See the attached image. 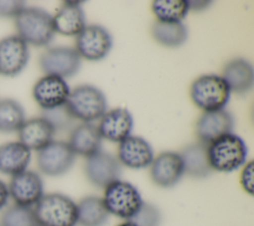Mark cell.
I'll return each mask as SVG.
<instances>
[{
    "instance_id": "7c38bea8",
    "label": "cell",
    "mask_w": 254,
    "mask_h": 226,
    "mask_svg": "<svg viewBox=\"0 0 254 226\" xmlns=\"http://www.w3.org/2000/svg\"><path fill=\"white\" fill-rule=\"evenodd\" d=\"M29 61L28 45L17 35L0 40V75L15 77Z\"/></svg>"
},
{
    "instance_id": "ffe728a7",
    "label": "cell",
    "mask_w": 254,
    "mask_h": 226,
    "mask_svg": "<svg viewBox=\"0 0 254 226\" xmlns=\"http://www.w3.org/2000/svg\"><path fill=\"white\" fill-rule=\"evenodd\" d=\"M230 92L237 95L247 94L253 87L254 73L252 65L245 59L237 58L229 61L221 76Z\"/></svg>"
},
{
    "instance_id": "cb8c5ba5",
    "label": "cell",
    "mask_w": 254,
    "mask_h": 226,
    "mask_svg": "<svg viewBox=\"0 0 254 226\" xmlns=\"http://www.w3.org/2000/svg\"><path fill=\"white\" fill-rule=\"evenodd\" d=\"M77 223L80 226H103L109 213L98 196H86L76 204Z\"/></svg>"
},
{
    "instance_id": "f546056e",
    "label": "cell",
    "mask_w": 254,
    "mask_h": 226,
    "mask_svg": "<svg viewBox=\"0 0 254 226\" xmlns=\"http://www.w3.org/2000/svg\"><path fill=\"white\" fill-rule=\"evenodd\" d=\"M42 116L53 125L56 131L68 127L74 119L67 111L65 105L51 110H45Z\"/></svg>"
},
{
    "instance_id": "d4e9b609",
    "label": "cell",
    "mask_w": 254,
    "mask_h": 226,
    "mask_svg": "<svg viewBox=\"0 0 254 226\" xmlns=\"http://www.w3.org/2000/svg\"><path fill=\"white\" fill-rule=\"evenodd\" d=\"M151 32L153 38L159 44L169 48L182 46L188 38L187 27L182 22L155 21Z\"/></svg>"
},
{
    "instance_id": "ba28073f",
    "label": "cell",
    "mask_w": 254,
    "mask_h": 226,
    "mask_svg": "<svg viewBox=\"0 0 254 226\" xmlns=\"http://www.w3.org/2000/svg\"><path fill=\"white\" fill-rule=\"evenodd\" d=\"M112 48L109 32L99 25H87L76 36L75 51L80 58L99 61L105 58Z\"/></svg>"
},
{
    "instance_id": "5bb4252c",
    "label": "cell",
    "mask_w": 254,
    "mask_h": 226,
    "mask_svg": "<svg viewBox=\"0 0 254 226\" xmlns=\"http://www.w3.org/2000/svg\"><path fill=\"white\" fill-rule=\"evenodd\" d=\"M69 88L64 79L46 75L33 88L36 103L45 111L64 106L69 95Z\"/></svg>"
},
{
    "instance_id": "4dcf8cb0",
    "label": "cell",
    "mask_w": 254,
    "mask_h": 226,
    "mask_svg": "<svg viewBox=\"0 0 254 226\" xmlns=\"http://www.w3.org/2000/svg\"><path fill=\"white\" fill-rule=\"evenodd\" d=\"M25 7V3L19 0L0 1V17L15 18Z\"/></svg>"
},
{
    "instance_id": "d6986e66",
    "label": "cell",
    "mask_w": 254,
    "mask_h": 226,
    "mask_svg": "<svg viewBox=\"0 0 254 226\" xmlns=\"http://www.w3.org/2000/svg\"><path fill=\"white\" fill-rule=\"evenodd\" d=\"M55 32L64 36H77L85 25V17L79 2L65 1L53 17Z\"/></svg>"
},
{
    "instance_id": "9a60e30c",
    "label": "cell",
    "mask_w": 254,
    "mask_h": 226,
    "mask_svg": "<svg viewBox=\"0 0 254 226\" xmlns=\"http://www.w3.org/2000/svg\"><path fill=\"white\" fill-rule=\"evenodd\" d=\"M232 115L225 110L204 112L196 121L195 133L200 142L209 144L216 138L232 132Z\"/></svg>"
},
{
    "instance_id": "83f0119b",
    "label": "cell",
    "mask_w": 254,
    "mask_h": 226,
    "mask_svg": "<svg viewBox=\"0 0 254 226\" xmlns=\"http://www.w3.org/2000/svg\"><path fill=\"white\" fill-rule=\"evenodd\" d=\"M1 226H39L34 208L14 204L8 207L1 215Z\"/></svg>"
},
{
    "instance_id": "9c48e42d",
    "label": "cell",
    "mask_w": 254,
    "mask_h": 226,
    "mask_svg": "<svg viewBox=\"0 0 254 226\" xmlns=\"http://www.w3.org/2000/svg\"><path fill=\"white\" fill-rule=\"evenodd\" d=\"M39 64L46 75L64 79L77 73L80 68L81 58L73 48L53 47L40 56Z\"/></svg>"
},
{
    "instance_id": "f1b7e54d",
    "label": "cell",
    "mask_w": 254,
    "mask_h": 226,
    "mask_svg": "<svg viewBox=\"0 0 254 226\" xmlns=\"http://www.w3.org/2000/svg\"><path fill=\"white\" fill-rule=\"evenodd\" d=\"M161 219V212L155 205L143 202L138 211L129 220L136 226H160Z\"/></svg>"
},
{
    "instance_id": "e0dca14e",
    "label": "cell",
    "mask_w": 254,
    "mask_h": 226,
    "mask_svg": "<svg viewBox=\"0 0 254 226\" xmlns=\"http://www.w3.org/2000/svg\"><path fill=\"white\" fill-rule=\"evenodd\" d=\"M97 128L102 138L120 142L130 135L133 128L132 114L124 108L113 109L100 117Z\"/></svg>"
},
{
    "instance_id": "6da1fadb",
    "label": "cell",
    "mask_w": 254,
    "mask_h": 226,
    "mask_svg": "<svg viewBox=\"0 0 254 226\" xmlns=\"http://www.w3.org/2000/svg\"><path fill=\"white\" fill-rule=\"evenodd\" d=\"M15 28L27 45L47 46L55 36L53 16L36 7H25L15 18Z\"/></svg>"
},
{
    "instance_id": "4fadbf2b",
    "label": "cell",
    "mask_w": 254,
    "mask_h": 226,
    "mask_svg": "<svg viewBox=\"0 0 254 226\" xmlns=\"http://www.w3.org/2000/svg\"><path fill=\"white\" fill-rule=\"evenodd\" d=\"M184 174L183 160L179 152L164 151L154 157L150 165L152 181L163 188L175 186Z\"/></svg>"
},
{
    "instance_id": "484cf974",
    "label": "cell",
    "mask_w": 254,
    "mask_h": 226,
    "mask_svg": "<svg viewBox=\"0 0 254 226\" xmlns=\"http://www.w3.org/2000/svg\"><path fill=\"white\" fill-rule=\"evenodd\" d=\"M151 8L157 21L161 22H182L190 10L185 0H156Z\"/></svg>"
},
{
    "instance_id": "3957f363",
    "label": "cell",
    "mask_w": 254,
    "mask_h": 226,
    "mask_svg": "<svg viewBox=\"0 0 254 226\" xmlns=\"http://www.w3.org/2000/svg\"><path fill=\"white\" fill-rule=\"evenodd\" d=\"M39 226H74L77 223L76 203L62 193L44 194L35 204Z\"/></svg>"
},
{
    "instance_id": "1f68e13d",
    "label": "cell",
    "mask_w": 254,
    "mask_h": 226,
    "mask_svg": "<svg viewBox=\"0 0 254 226\" xmlns=\"http://www.w3.org/2000/svg\"><path fill=\"white\" fill-rule=\"evenodd\" d=\"M253 174H254V162L249 161L246 164H244L243 169L241 171L240 184L243 190L250 195H253V191H254Z\"/></svg>"
},
{
    "instance_id": "836d02e7",
    "label": "cell",
    "mask_w": 254,
    "mask_h": 226,
    "mask_svg": "<svg viewBox=\"0 0 254 226\" xmlns=\"http://www.w3.org/2000/svg\"><path fill=\"white\" fill-rule=\"evenodd\" d=\"M188 3H189V8L192 10L203 9L207 7V4H209V2L207 1H188Z\"/></svg>"
},
{
    "instance_id": "7402d4cb",
    "label": "cell",
    "mask_w": 254,
    "mask_h": 226,
    "mask_svg": "<svg viewBox=\"0 0 254 226\" xmlns=\"http://www.w3.org/2000/svg\"><path fill=\"white\" fill-rule=\"evenodd\" d=\"M30 160L31 150L20 141L0 145V172L13 176L26 170Z\"/></svg>"
},
{
    "instance_id": "44dd1931",
    "label": "cell",
    "mask_w": 254,
    "mask_h": 226,
    "mask_svg": "<svg viewBox=\"0 0 254 226\" xmlns=\"http://www.w3.org/2000/svg\"><path fill=\"white\" fill-rule=\"evenodd\" d=\"M101 140L97 126L91 122H83L72 129L67 143L74 154L87 158L100 151Z\"/></svg>"
},
{
    "instance_id": "277c9868",
    "label": "cell",
    "mask_w": 254,
    "mask_h": 226,
    "mask_svg": "<svg viewBox=\"0 0 254 226\" xmlns=\"http://www.w3.org/2000/svg\"><path fill=\"white\" fill-rule=\"evenodd\" d=\"M65 107L73 118L91 122L100 118L107 109L104 94L94 86L81 85L69 92Z\"/></svg>"
},
{
    "instance_id": "e575fe53",
    "label": "cell",
    "mask_w": 254,
    "mask_h": 226,
    "mask_svg": "<svg viewBox=\"0 0 254 226\" xmlns=\"http://www.w3.org/2000/svg\"><path fill=\"white\" fill-rule=\"evenodd\" d=\"M116 226H136V225L133 222H131L130 220H126V221H124V222H122V223H120Z\"/></svg>"
},
{
    "instance_id": "ac0fdd59",
    "label": "cell",
    "mask_w": 254,
    "mask_h": 226,
    "mask_svg": "<svg viewBox=\"0 0 254 226\" xmlns=\"http://www.w3.org/2000/svg\"><path fill=\"white\" fill-rule=\"evenodd\" d=\"M55 133L53 125L43 116L25 120L18 130L19 141L30 150L37 151L54 140Z\"/></svg>"
},
{
    "instance_id": "5b68a950",
    "label": "cell",
    "mask_w": 254,
    "mask_h": 226,
    "mask_svg": "<svg viewBox=\"0 0 254 226\" xmlns=\"http://www.w3.org/2000/svg\"><path fill=\"white\" fill-rule=\"evenodd\" d=\"M230 90L221 76L202 75L190 86V98L204 112L223 110L230 98Z\"/></svg>"
},
{
    "instance_id": "2e32d148",
    "label": "cell",
    "mask_w": 254,
    "mask_h": 226,
    "mask_svg": "<svg viewBox=\"0 0 254 226\" xmlns=\"http://www.w3.org/2000/svg\"><path fill=\"white\" fill-rule=\"evenodd\" d=\"M154 152L151 144L140 136L129 135L119 142L118 161L133 169L146 168L151 165Z\"/></svg>"
},
{
    "instance_id": "52a82bcc",
    "label": "cell",
    "mask_w": 254,
    "mask_h": 226,
    "mask_svg": "<svg viewBox=\"0 0 254 226\" xmlns=\"http://www.w3.org/2000/svg\"><path fill=\"white\" fill-rule=\"evenodd\" d=\"M75 154L69 144L62 140H52L37 154V164L41 172L48 176H60L72 166Z\"/></svg>"
},
{
    "instance_id": "4316f807",
    "label": "cell",
    "mask_w": 254,
    "mask_h": 226,
    "mask_svg": "<svg viewBox=\"0 0 254 226\" xmlns=\"http://www.w3.org/2000/svg\"><path fill=\"white\" fill-rule=\"evenodd\" d=\"M25 120L24 109L17 101L12 99L0 101V131H18Z\"/></svg>"
},
{
    "instance_id": "603a6c76",
    "label": "cell",
    "mask_w": 254,
    "mask_h": 226,
    "mask_svg": "<svg viewBox=\"0 0 254 226\" xmlns=\"http://www.w3.org/2000/svg\"><path fill=\"white\" fill-rule=\"evenodd\" d=\"M180 155L183 160L185 173L194 178L207 177L212 169L208 161L207 145L202 142L191 143L186 146Z\"/></svg>"
},
{
    "instance_id": "8992f818",
    "label": "cell",
    "mask_w": 254,
    "mask_h": 226,
    "mask_svg": "<svg viewBox=\"0 0 254 226\" xmlns=\"http://www.w3.org/2000/svg\"><path fill=\"white\" fill-rule=\"evenodd\" d=\"M102 200L109 214L125 220L131 219L144 202L133 184L120 179L104 188Z\"/></svg>"
},
{
    "instance_id": "30bf717a",
    "label": "cell",
    "mask_w": 254,
    "mask_h": 226,
    "mask_svg": "<svg viewBox=\"0 0 254 226\" xmlns=\"http://www.w3.org/2000/svg\"><path fill=\"white\" fill-rule=\"evenodd\" d=\"M8 190L15 204L32 207L44 195V183L37 172L26 169L11 177Z\"/></svg>"
},
{
    "instance_id": "7a4b0ae2",
    "label": "cell",
    "mask_w": 254,
    "mask_h": 226,
    "mask_svg": "<svg viewBox=\"0 0 254 226\" xmlns=\"http://www.w3.org/2000/svg\"><path fill=\"white\" fill-rule=\"evenodd\" d=\"M247 153L246 143L233 132L226 133L207 144L211 169L219 172H231L244 165Z\"/></svg>"
},
{
    "instance_id": "8fae6325",
    "label": "cell",
    "mask_w": 254,
    "mask_h": 226,
    "mask_svg": "<svg viewBox=\"0 0 254 226\" xmlns=\"http://www.w3.org/2000/svg\"><path fill=\"white\" fill-rule=\"evenodd\" d=\"M84 172L91 184L99 188H105L119 179L121 166L117 158L100 150L86 158Z\"/></svg>"
},
{
    "instance_id": "d6a6232c",
    "label": "cell",
    "mask_w": 254,
    "mask_h": 226,
    "mask_svg": "<svg viewBox=\"0 0 254 226\" xmlns=\"http://www.w3.org/2000/svg\"><path fill=\"white\" fill-rule=\"evenodd\" d=\"M9 197L8 186L2 180H0V210L6 206Z\"/></svg>"
}]
</instances>
